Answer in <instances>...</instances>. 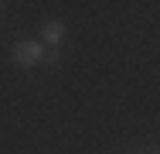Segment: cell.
I'll return each instance as SVG.
<instances>
[{
  "mask_svg": "<svg viewBox=\"0 0 160 154\" xmlns=\"http://www.w3.org/2000/svg\"><path fill=\"white\" fill-rule=\"evenodd\" d=\"M14 62L24 65V69H31L38 62H44V48H41L38 41H17V45H14Z\"/></svg>",
  "mask_w": 160,
  "mask_h": 154,
  "instance_id": "1",
  "label": "cell"
},
{
  "mask_svg": "<svg viewBox=\"0 0 160 154\" xmlns=\"http://www.w3.org/2000/svg\"><path fill=\"white\" fill-rule=\"evenodd\" d=\"M41 34H44V41H48L51 48H58L62 38H65V24H62V21H48V24L41 28Z\"/></svg>",
  "mask_w": 160,
  "mask_h": 154,
  "instance_id": "2",
  "label": "cell"
}]
</instances>
